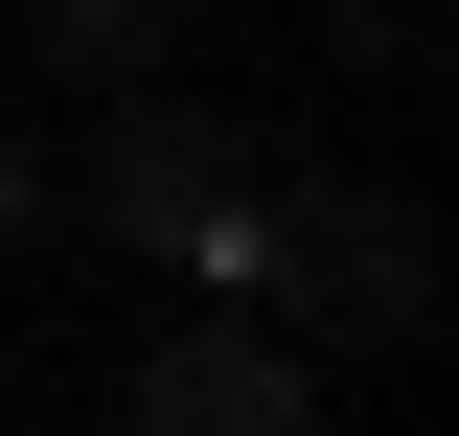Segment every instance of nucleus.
Returning a JSON list of instances; mask_svg holds the SVG:
<instances>
[{"instance_id":"nucleus-1","label":"nucleus","mask_w":459,"mask_h":436,"mask_svg":"<svg viewBox=\"0 0 459 436\" xmlns=\"http://www.w3.org/2000/svg\"><path fill=\"white\" fill-rule=\"evenodd\" d=\"M230 299H322V322H368V344H413L437 322V230L391 207V184H344V207H276V184H253V230H230Z\"/></svg>"},{"instance_id":"nucleus-2","label":"nucleus","mask_w":459,"mask_h":436,"mask_svg":"<svg viewBox=\"0 0 459 436\" xmlns=\"http://www.w3.org/2000/svg\"><path fill=\"white\" fill-rule=\"evenodd\" d=\"M92 207H115V253L207 275L230 230H253V138H230L207 92H115V138H92Z\"/></svg>"},{"instance_id":"nucleus-3","label":"nucleus","mask_w":459,"mask_h":436,"mask_svg":"<svg viewBox=\"0 0 459 436\" xmlns=\"http://www.w3.org/2000/svg\"><path fill=\"white\" fill-rule=\"evenodd\" d=\"M115 414H138V436H299V414H322V390H299L276 368V344H138V390H115Z\"/></svg>"},{"instance_id":"nucleus-4","label":"nucleus","mask_w":459,"mask_h":436,"mask_svg":"<svg viewBox=\"0 0 459 436\" xmlns=\"http://www.w3.org/2000/svg\"><path fill=\"white\" fill-rule=\"evenodd\" d=\"M161 23H184V0H47V47H69V69H161Z\"/></svg>"},{"instance_id":"nucleus-5","label":"nucleus","mask_w":459,"mask_h":436,"mask_svg":"<svg viewBox=\"0 0 459 436\" xmlns=\"http://www.w3.org/2000/svg\"><path fill=\"white\" fill-rule=\"evenodd\" d=\"M23 207H47V161H23V115H0V253H23Z\"/></svg>"}]
</instances>
